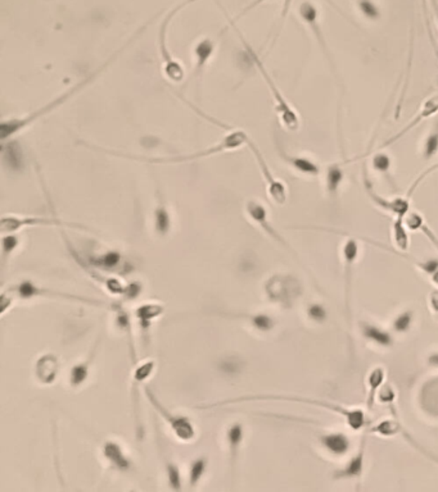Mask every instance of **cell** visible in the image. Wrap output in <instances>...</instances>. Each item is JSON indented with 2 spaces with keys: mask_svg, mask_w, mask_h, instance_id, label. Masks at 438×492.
I'll use <instances>...</instances> for the list:
<instances>
[{
  "mask_svg": "<svg viewBox=\"0 0 438 492\" xmlns=\"http://www.w3.org/2000/svg\"><path fill=\"white\" fill-rule=\"evenodd\" d=\"M131 40H133V39H131ZM131 40H130V41H131ZM130 41H129L127 44H130ZM127 44L125 45L124 48H121L119 52L115 53L108 60H105L103 66L99 67L93 74L86 76L82 81L77 82L74 88H70L67 91H65L62 95L57 96L56 99H53L52 102L45 104V105H43V107L39 108V109L31 112L30 114H27V116H23V117L21 118H9V119H4V121L1 122V126H0V138H1V141L4 142L6 140L11 139L12 136H15V133H18L20 131L25 130L26 127L32 125L39 118L44 117L45 114H48V113H51L53 110L57 109L60 105L66 103L70 98H72L75 94H77L79 91H82V88H86L90 82L94 81L98 76L102 74L104 69L111 65L112 60L116 59V57L119 55L120 53L122 52V51L127 48Z\"/></svg>",
  "mask_w": 438,
  "mask_h": 492,
  "instance_id": "6da1fadb",
  "label": "cell"
},
{
  "mask_svg": "<svg viewBox=\"0 0 438 492\" xmlns=\"http://www.w3.org/2000/svg\"><path fill=\"white\" fill-rule=\"evenodd\" d=\"M239 37H240L242 43L245 45V52L248 54V57L252 60L253 65L257 67V69H259V72L262 76L264 81L266 82V85H268L270 94L273 96L275 112H276V114L279 117L281 124H282V126H284L285 130H288L290 133H296V131H298L299 126H301V119H299L297 112L288 103V100L281 93V90L276 86L274 80L269 74L268 69L265 68L264 63L261 62L260 57L253 51L251 45L245 41V37L242 36L240 34H239Z\"/></svg>",
  "mask_w": 438,
  "mask_h": 492,
  "instance_id": "7a4b0ae2",
  "label": "cell"
},
{
  "mask_svg": "<svg viewBox=\"0 0 438 492\" xmlns=\"http://www.w3.org/2000/svg\"><path fill=\"white\" fill-rule=\"evenodd\" d=\"M248 141H250V138H248V135L245 131L234 128V130H231V133H226L223 139L220 140L214 147H210L208 149L197 152V153H193V154L178 155V157H171V158L170 157L169 158H152V159L150 158H144V157H135V155L129 154H121V157L133 159V161L161 163V164H164V163L191 162V161H194V159H200V158H206V157H211V155L221 154V153H225V152L237 150L239 147L247 145Z\"/></svg>",
  "mask_w": 438,
  "mask_h": 492,
  "instance_id": "3957f363",
  "label": "cell"
},
{
  "mask_svg": "<svg viewBox=\"0 0 438 492\" xmlns=\"http://www.w3.org/2000/svg\"><path fill=\"white\" fill-rule=\"evenodd\" d=\"M253 399H269V400H284V401H293V403H302V404L315 405L323 408L326 411H332L341 417L349 430L352 431H361L366 427L368 417L366 411L361 408H347L343 405L335 404L326 400H316V399H309V397H283V395H268V397H256Z\"/></svg>",
  "mask_w": 438,
  "mask_h": 492,
  "instance_id": "277c9868",
  "label": "cell"
},
{
  "mask_svg": "<svg viewBox=\"0 0 438 492\" xmlns=\"http://www.w3.org/2000/svg\"><path fill=\"white\" fill-rule=\"evenodd\" d=\"M360 254V246L355 237L349 236L342 245V259L344 265V313L349 328H352V285H354V273H355V265L357 258Z\"/></svg>",
  "mask_w": 438,
  "mask_h": 492,
  "instance_id": "5b68a950",
  "label": "cell"
},
{
  "mask_svg": "<svg viewBox=\"0 0 438 492\" xmlns=\"http://www.w3.org/2000/svg\"><path fill=\"white\" fill-rule=\"evenodd\" d=\"M186 7V3L183 1L181 4H179L178 7L175 9H172L170 13L167 15V17L165 18L164 22L161 25V29H160V53H161V59H162V69H164V74L166 76V79L170 82H174V84H179V82H183L184 77H186V71L183 66L179 63V60L172 57V54L169 52V48H167V43H166V37H167V27L170 25L171 20L172 17L178 13L180 9Z\"/></svg>",
  "mask_w": 438,
  "mask_h": 492,
  "instance_id": "8992f818",
  "label": "cell"
},
{
  "mask_svg": "<svg viewBox=\"0 0 438 492\" xmlns=\"http://www.w3.org/2000/svg\"><path fill=\"white\" fill-rule=\"evenodd\" d=\"M247 147L251 149V152H252L255 158H256V162L260 167L261 175L264 177V181H265V185H266V192H268L269 198L271 199L276 206H284L287 199H288V189H287V186L283 181L278 180L273 175V172L269 168L268 163L265 161V158L261 154L260 149L256 147V144L253 142L252 140L250 139Z\"/></svg>",
  "mask_w": 438,
  "mask_h": 492,
  "instance_id": "52a82bcc",
  "label": "cell"
},
{
  "mask_svg": "<svg viewBox=\"0 0 438 492\" xmlns=\"http://www.w3.org/2000/svg\"><path fill=\"white\" fill-rule=\"evenodd\" d=\"M27 226H74L82 230H88L84 226H75L74 223H68L60 218H46V217H35V215H15L6 214L1 218V232L3 234H13L15 231Z\"/></svg>",
  "mask_w": 438,
  "mask_h": 492,
  "instance_id": "ba28073f",
  "label": "cell"
},
{
  "mask_svg": "<svg viewBox=\"0 0 438 492\" xmlns=\"http://www.w3.org/2000/svg\"><path fill=\"white\" fill-rule=\"evenodd\" d=\"M270 299L279 302H290L301 294V286L298 281L292 279L290 276H275L266 284Z\"/></svg>",
  "mask_w": 438,
  "mask_h": 492,
  "instance_id": "9c48e42d",
  "label": "cell"
},
{
  "mask_svg": "<svg viewBox=\"0 0 438 492\" xmlns=\"http://www.w3.org/2000/svg\"><path fill=\"white\" fill-rule=\"evenodd\" d=\"M245 212L248 214V217H250L265 234H268V236H270L276 243L281 244L285 249L290 250V251L293 253V250L290 248V244L287 243V241L283 239V236H281V234L275 230L274 226L270 223L266 206H264L260 201H257V200H250V201L245 204Z\"/></svg>",
  "mask_w": 438,
  "mask_h": 492,
  "instance_id": "30bf717a",
  "label": "cell"
},
{
  "mask_svg": "<svg viewBox=\"0 0 438 492\" xmlns=\"http://www.w3.org/2000/svg\"><path fill=\"white\" fill-rule=\"evenodd\" d=\"M365 190L375 206L387 213L392 214L394 218H405L410 212V198L408 195L405 198L385 199L378 192H374L373 184L368 178H365Z\"/></svg>",
  "mask_w": 438,
  "mask_h": 492,
  "instance_id": "8fae6325",
  "label": "cell"
},
{
  "mask_svg": "<svg viewBox=\"0 0 438 492\" xmlns=\"http://www.w3.org/2000/svg\"><path fill=\"white\" fill-rule=\"evenodd\" d=\"M147 397H148L149 401L158 411V413L167 420V423L170 425L174 434L178 436L179 440H193L194 436H195V430H194L193 425L189 422V419L171 414L170 411L165 409L164 406L158 403V400L153 397V394L149 391V389H147Z\"/></svg>",
  "mask_w": 438,
  "mask_h": 492,
  "instance_id": "7c38bea8",
  "label": "cell"
},
{
  "mask_svg": "<svg viewBox=\"0 0 438 492\" xmlns=\"http://www.w3.org/2000/svg\"><path fill=\"white\" fill-rule=\"evenodd\" d=\"M438 112V93H434V94H432V95L428 96V98H425L423 100V103H422V105H420V108H419V112L416 113V116H414V118L408 122V125L405 126L402 130H400L399 133H396V135H394L392 138H389V139L386 140L380 147H379V149H385V147H389V145H392V144H394L396 141H399V140L401 139V138H404L406 133H410L416 126L420 125L422 122H423L424 119H427V118L432 117V116H434V114H437Z\"/></svg>",
  "mask_w": 438,
  "mask_h": 492,
  "instance_id": "4fadbf2b",
  "label": "cell"
},
{
  "mask_svg": "<svg viewBox=\"0 0 438 492\" xmlns=\"http://www.w3.org/2000/svg\"><path fill=\"white\" fill-rule=\"evenodd\" d=\"M366 437L368 434L365 432L361 444L357 448L356 454L351 456L347 463L342 468L335 470L333 473L335 481H343V479H356L357 482L361 481L365 470V453H366Z\"/></svg>",
  "mask_w": 438,
  "mask_h": 492,
  "instance_id": "5bb4252c",
  "label": "cell"
},
{
  "mask_svg": "<svg viewBox=\"0 0 438 492\" xmlns=\"http://www.w3.org/2000/svg\"><path fill=\"white\" fill-rule=\"evenodd\" d=\"M320 448H323L329 456L341 458L347 456L352 448L349 434L341 431L326 432L319 436Z\"/></svg>",
  "mask_w": 438,
  "mask_h": 492,
  "instance_id": "9a60e30c",
  "label": "cell"
},
{
  "mask_svg": "<svg viewBox=\"0 0 438 492\" xmlns=\"http://www.w3.org/2000/svg\"><path fill=\"white\" fill-rule=\"evenodd\" d=\"M359 330L366 341H369L374 346H378L380 349H391L394 345L392 333L378 324L361 321L359 322Z\"/></svg>",
  "mask_w": 438,
  "mask_h": 492,
  "instance_id": "2e32d148",
  "label": "cell"
},
{
  "mask_svg": "<svg viewBox=\"0 0 438 492\" xmlns=\"http://www.w3.org/2000/svg\"><path fill=\"white\" fill-rule=\"evenodd\" d=\"M386 377L387 371L380 366L371 368V371L368 372L366 378H365L366 380V400H365L366 411H371L374 409L379 391L383 387Z\"/></svg>",
  "mask_w": 438,
  "mask_h": 492,
  "instance_id": "e0dca14e",
  "label": "cell"
},
{
  "mask_svg": "<svg viewBox=\"0 0 438 492\" xmlns=\"http://www.w3.org/2000/svg\"><path fill=\"white\" fill-rule=\"evenodd\" d=\"M298 15L301 17V20L304 21L310 29L312 34L316 37L318 43L321 45V48L327 52V43H326V37L321 31L319 23V12L318 8L315 7V4H312L310 0L302 1L298 7Z\"/></svg>",
  "mask_w": 438,
  "mask_h": 492,
  "instance_id": "ac0fdd59",
  "label": "cell"
},
{
  "mask_svg": "<svg viewBox=\"0 0 438 492\" xmlns=\"http://www.w3.org/2000/svg\"><path fill=\"white\" fill-rule=\"evenodd\" d=\"M279 155L284 162L287 163V166H290V168L296 171L299 175L304 176L316 177L320 175V166L316 162L311 161L310 158L301 157V155H290L287 154L282 147L278 149Z\"/></svg>",
  "mask_w": 438,
  "mask_h": 492,
  "instance_id": "d6986e66",
  "label": "cell"
},
{
  "mask_svg": "<svg viewBox=\"0 0 438 492\" xmlns=\"http://www.w3.org/2000/svg\"><path fill=\"white\" fill-rule=\"evenodd\" d=\"M215 52V43L211 39H202L198 41L193 49L194 74L200 77L205 68L207 66L208 60Z\"/></svg>",
  "mask_w": 438,
  "mask_h": 492,
  "instance_id": "ffe728a7",
  "label": "cell"
},
{
  "mask_svg": "<svg viewBox=\"0 0 438 492\" xmlns=\"http://www.w3.org/2000/svg\"><path fill=\"white\" fill-rule=\"evenodd\" d=\"M57 372H58V360L52 354L41 357L37 361V373L41 383H52Z\"/></svg>",
  "mask_w": 438,
  "mask_h": 492,
  "instance_id": "44dd1931",
  "label": "cell"
},
{
  "mask_svg": "<svg viewBox=\"0 0 438 492\" xmlns=\"http://www.w3.org/2000/svg\"><path fill=\"white\" fill-rule=\"evenodd\" d=\"M406 227L405 218H394L392 223V241L394 244V249L400 253H406L410 246V236Z\"/></svg>",
  "mask_w": 438,
  "mask_h": 492,
  "instance_id": "7402d4cb",
  "label": "cell"
},
{
  "mask_svg": "<svg viewBox=\"0 0 438 492\" xmlns=\"http://www.w3.org/2000/svg\"><path fill=\"white\" fill-rule=\"evenodd\" d=\"M104 456L111 462L116 468H119L121 470H125L129 468L130 465V462L127 459L125 453L122 448L120 446L117 442H113V441H108L105 445H104Z\"/></svg>",
  "mask_w": 438,
  "mask_h": 492,
  "instance_id": "603a6c76",
  "label": "cell"
},
{
  "mask_svg": "<svg viewBox=\"0 0 438 492\" xmlns=\"http://www.w3.org/2000/svg\"><path fill=\"white\" fill-rule=\"evenodd\" d=\"M343 181V171L340 164H330L327 168V177H326V186L329 197H337L338 190L341 187Z\"/></svg>",
  "mask_w": 438,
  "mask_h": 492,
  "instance_id": "cb8c5ba5",
  "label": "cell"
},
{
  "mask_svg": "<svg viewBox=\"0 0 438 492\" xmlns=\"http://www.w3.org/2000/svg\"><path fill=\"white\" fill-rule=\"evenodd\" d=\"M416 318V312L413 309H406L394 317L392 321V331L396 333H406L411 330Z\"/></svg>",
  "mask_w": 438,
  "mask_h": 492,
  "instance_id": "d4e9b609",
  "label": "cell"
},
{
  "mask_svg": "<svg viewBox=\"0 0 438 492\" xmlns=\"http://www.w3.org/2000/svg\"><path fill=\"white\" fill-rule=\"evenodd\" d=\"M438 153V118L430 135L425 138L423 147L424 159H431Z\"/></svg>",
  "mask_w": 438,
  "mask_h": 492,
  "instance_id": "484cf974",
  "label": "cell"
},
{
  "mask_svg": "<svg viewBox=\"0 0 438 492\" xmlns=\"http://www.w3.org/2000/svg\"><path fill=\"white\" fill-rule=\"evenodd\" d=\"M162 312H164V308L161 305L144 304V305H141L139 308L136 309V317L141 319V324H149L152 319H155L160 314H162Z\"/></svg>",
  "mask_w": 438,
  "mask_h": 492,
  "instance_id": "4316f807",
  "label": "cell"
},
{
  "mask_svg": "<svg viewBox=\"0 0 438 492\" xmlns=\"http://www.w3.org/2000/svg\"><path fill=\"white\" fill-rule=\"evenodd\" d=\"M243 440V427L239 423H236L228 430V442H229V448L233 454V462L236 460V456L238 454V448L239 445L242 444Z\"/></svg>",
  "mask_w": 438,
  "mask_h": 492,
  "instance_id": "83f0119b",
  "label": "cell"
},
{
  "mask_svg": "<svg viewBox=\"0 0 438 492\" xmlns=\"http://www.w3.org/2000/svg\"><path fill=\"white\" fill-rule=\"evenodd\" d=\"M356 4L361 15L369 21H378L380 18V9L373 0H356Z\"/></svg>",
  "mask_w": 438,
  "mask_h": 492,
  "instance_id": "f1b7e54d",
  "label": "cell"
},
{
  "mask_svg": "<svg viewBox=\"0 0 438 492\" xmlns=\"http://www.w3.org/2000/svg\"><path fill=\"white\" fill-rule=\"evenodd\" d=\"M120 262H121V254L120 253H117V251H108L103 255L98 257L97 259H94L93 265H96V267L104 268V270H111V268H116L120 265Z\"/></svg>",
  "mask_w": 438,
  "mask_h": 492,
  "instance_id": "f546056e",
  "label": "cell"
},
{
  "mask_svg": "<svg viewBox=\"0 0 438 492\" xmlns=\"http://www.w3.org/2000/svg\"><path fill=\"white\" fill-rule=\"evenodd\" d=\"M306 314L316 324H324L328 318L327 308L320 302H311L310 305H307Z\"/></svg>",
  "mask_w": 438,
  "mask_h": 492,
  "instance_id": "4dcf8cb0",
  "label": "cell"
},
{
  "mask_svg": "<svg viewBox=\"0 0 438 492\" xmlns=\"http://www.w3.org/2000/svg\"><path fill=\"white\" fill-rule=\"evenodd\" d=\"M155 220H156V230L158 234L166 235L167 231L170 230V217L165 206H158L155 212Z\"/></svg>",
  "mask_w": 438,
  "mask_h": 492,
  "instance_id": "1f68e13d",
  "label": "cell"
},
{
  "mask_svg": "<svg viewBox=\"0 0 438 492\" xmlns=\"http://www.w3.org/2000/svg\"><path fill=\"white\" fill-rule=\"evenodd\" d=\"M207 468V460L205 458H200L197 460H194L191 465V485H197L200 482V479L203 477L205 472Z\"/></svg>",
  "mask_w": 438,
  "mask_h": 492,
  "instance_id": "d6a6232c",
  "label": "cell"
},
{
  "mask_svg": "<svg viewBox=\"0 0 438 492\" xmlns=\"http://www.w3.org/2000/svg\"><path fill=\"white\" fill-rule=\"evenodd\" d=\"M86 375H88V363H82V364L75 366L71 371V375H70L71 385H74V386L82 385L86 380Z\"/></svg>",
  "mask_w": 438,
  "mask_h": 492,
  "instance_id": "836d02e7",
  "label": "cell"
},
{
  "mask_svg": "<svg viewBox=\"0 0 438 492\" xmlns=\"http://www.w3.org/2000/svg\"><path fill=\"white\" fill-rule=\"evenodd\" d=\"M252 324L257 330L270 331L274 328V319L271 317L265 314H257L252 317Z\"/></svg>",
  "mask_w": 438,
  "mask_h": 492,
  "instance_id": "e575fe53",
  "label": "cell"
},
{
  "mask_svg": "<svg viewBox=\"0 0 438 492\" xmlns=\"http://www.w3.org/2000/svg\"><path fill=\"white\" fill-rule=\"evenodd\" d=\"M167 477L170 482L171 487L174 490H180L181 486V478H180V472H179L178 465L175 464H169L167 465Z\"/></svg>",
  "mask_w": 438,
  "mask_h": 492,
  "instance_id": "d590c367",
  "label": "cell"
},
{
  "mask_svg": "<svg viewBox=\"0 0 438 492\" xmlns=\"http://www.w3.org/2000/svg\"><path fill=\"white\" fill-rule=\"evenodd\" d=\"M373 166L378 172L387 173L388 169L391 167V159L386 154H377L373 158Z\"/></svg>",
  "mask_w": 438,
  "mask_h": 492,
  "instance_id": "8d00e7d4",
  "label": "cell"
},
{
  "mask_svg": "<svg viewBox=\"0 0 438 492\" xmlns=\"http://www.w3.org/2000/svg\"><path fill=\"white\" fill-rule=\"evenodd\" d=\"M20 239L15 235L4 236L3 237V257L7 258L9 254L13 253V250L18 246Z\"/></svg>",
  "mask_w": 438,
  "mask_h": 492,
  "instance_id": "74e56055",
  "label": "cell"
},
{
  "mask_svg": "<svg viewBox=\"0 0 438 492\" xmlns=\"http://www.w3.org/2000/svg\"><path fill=\"white\" fill-rule=\"evenodd\" d=\"M152 369H153V361H148V363H143L141 367L138 368L135 371L134 377L136 381H143L148 377L150 373H152Z\"/></svg>",
  "mask_w": 438,
  "mask_h": 492,
  "instance_id": "f35d334b",
  "label": "cell"
},
{
  "mask_svg": "<svg viewBox=\"0 0 438 492\" xmlns=\"http://www.w3.org/2000/svg\"><path fill=\"white\" fill-rule=\"evenodd\" d=\"M428 304H430V307H431L432 312H433L438 318V288L432 290L430 295H428Z\"/></svg>",
  "mask_w": 438,
  "mask_h": 492,
  "instance_id": "ab89813d",
  "label": "cell"
},
{
  "mask_svg": "<svg viewBox=\"0 0 438 492\" xmlns=\"http://www.w3.org/2000/svg\"><path fill=\"white\" fill-rule=\"evenodd\" d=\"M264 1H266V0H255V1H252V3H251V4L248 6V7H245V9H243V11H242V12H240V13H239V15H238L237 17L234 18V20H231V22H236L238 18H240L242 15H245L247 12H250V11H251V9H253V8H256L257 7V6H260L261 3H264Z\"/></svg>",
  "mask_w": 438,
  "mask_h": 492,
  "instance_id": "60d3db41",
  "label": "cell"
},
{
  "mask_svg": "<svg viewBox=\"0 0 438 492\" xmlns=\"http://www.w3.org/2000/svg\"><path fill=\"white\" fill-rule=\"evenodd\" d=\"M427 363L430 367L438 368V352L436 353H432L428 359H427Z\"/></svg>",
  "mask_w": 438,
  "mask_h": 492,
  "instance_id": "b9f144b4",
  "label": "cell"
},
{
  "mask_svg": "<svg viewBox=\"0 0 438 492\" xmlns=\"http://www.w3.org/2000/svg\"><path fill=\"white\" fill-rule=\"evenodd\" d=\"M432 3V8H433V11H434V15H436V22H437L438 25V3L437 0H431Z\"/></svg>",
  "mask_w": 438,
  "mask_h": 492,
  "instance_id": "7bdbcfd3",
  "label": "cell"
},
{
  "mask_svg": "<svg viewBox=\"0 0 438 492\" xmlns=\"http://www.w3.org/2000/svg\"><path fill=\"white\" fill-rule=\"evenodd\" d=\"M431 281L432 284H433V285H434V286L437 287L438 288V271H436V272L432 274Z\"/></svg>",
  "mask_w": 438,
  "mask_h": 492,
  "instance_id": "ee69618b",
  "label": "cell"
}]
</instances>
